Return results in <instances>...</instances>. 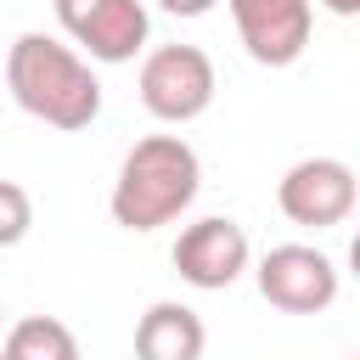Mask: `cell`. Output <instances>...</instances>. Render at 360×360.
<instances>
[{
	"instance_id": "obj_1",
	"label": "cell",
	"mask_w": 360,
	"mask_h": 360,
	"mask_svg": "<svg viewBox=\"0 0 360 360\" xmlns=\"http://www.w3.org/2000/svg\"><path fill=\"white\" fill-rule=\"evenodd\" d=\"M6 90H11V101L28 118H39L51 129H90L101 118V79H96V68L73 45H62L56 34H39V28L11 39V51H6Z\"/></svg>"
},
{
	"instance_id": "obj_2",
	"label": "cell",
	"mask_w": 360,
	"mask_h": 360,
	"mask_svg": "<svg viewBox=\"0 0 360 360\" xmlns=\"http://www.w3.org/2000/svg\"><path fill=\"white\" fill-rule=\"evenodd\" d=\"M197 191H202V163H197L191 141H180V135H141L124 152V163H118L107 214L124 231H158V225H174L197 202Z\"/></svg>"
},
{
	"instance_id": "obj_3",
	"label": "cell",
	"mask_w": 360,
	"mask_h": 360,
	"mask_svg": "<svg viewBox=\"0 0 360 360\" xmlns=\"http://www.w3.org/2000/svg\"><path fill=\"white\" fill-rule=\"evenodd\" d=\"M135 90H141V107L158 124H191V118H202L214 107L219 79H214L208 51H197V45H152L141 56Z\"/></svg>"
},
{
	"instance_id": "obj_4",
	"label": "cell",
	"mask_w": 360,
	"mask_h": 360,
	"mask_svg": "<svg viewBox=\"0 0 360 360\" xmlns=\"http://www.w3.org/2000/svg\"><path fill=\"white\" fill-rule=\"evenodd\" d=\"M253 281H259V298L281 315H321L338 304V287H343L338 259L309 242H276L259 259Z\"/></svg>"
},
{
	"instance_id": "obj_5",
	"label": "cell",
	"mask_w": 360,
	"mask_h": 360,
	"mask_svg": "<svg viewBox=\"0 0 360 360\" xmlns=\"http://www.w3.org/2000/svg\"><path fill=\"white\" fill-rule=\"evenodd\" d=\"M62 34L73 39V51L84 62H135L146 51L152 17L141 0H51Z\"/></svg>"
},
{
	"instance_id": "obj_6",
	"label": "cell",
	"mask_w": 360,
	"mask_h": 360,
	"mask_svg": "<svg viewBox=\"0 0 360 360\" xmlns=\"http://www.w3.org/2000/svg\"><path fill=\"white\" fill-rule=\"evenodd\" d=\"M354 202H360V186H354V169L343 158H298L276 180V208L292 225H309V231L343 225L354 214Z\"/></svg>"
},
{
	"instance_id": "obj_7",
	"label": "cell",
	"mask_w": 360,
	"mask_h": 360,
	"mask_svg": "<svg viewBox=\"0 0 360 360\" xmlns=\"http://www.w3.org/2000/svg\"><path fill=\"white\" fill-rule=\"evenodd\" d=\"M174 270H180V281L186 287H197V292H225L248 264H253V242H248V231L231 219V214H202V219H191L180 236H174Z\"/></svg>"
},
{
	"instance_id": "obj_8",
	"label": "cell",
	"mask_w": 360,
	"mask_h": 360,
	"mask_svg": "<svg viewBox=\"0 0 360 360\" xmlns=\"http://www.w3.org/2000/svg\"><path fill=\"white\" fill-rule=\"evenodd\" d=\"M242 51L259 68H292L309 51L315 34V6L309 0H225Z\"/></svg>"
},
{
	"instance_id": "obj_9",
	"label": "cell",
	"mask_w": 360,
	"mask_h": 360,
	"mask_svg": "<svg viewBox=\"0 0 360 360\" xmlns=\"http://www.w3.org/2000/svg\"><path fill=\"white\" fill-rule=\"evenodd\" d=\"M202 349H208V326L180 298H158L135 321V360H202Z\"/></svg>"
},
{
	"instance_id": "obj_10",
	"label": "cell",
	"mask_w": 360,
	"mask_h": 360,
	"mask_svg": "<svg viewBox=\"0 0 360 360\" xmlns=\"http://www.w3.org/2000/svg\"><path fill=\"white\" fill-rule=\"evenodd\" d=\"M0 360H79V338L56 315H22L6 332Z\"/></svg>"
},
{
	"instance_id": "obj_11",
	"label": "cell",
	"mask_w": 360,
	"mask_h": 360,
	"mask_svg": "<svg viewBox=\"0 0 360 360\" xmlns=\"http://www.w3.org/2000/svg\"><path fill=\"white\" fill-rule=\"evenodd\" d=\"M34 231V197L17 180H0V248H17Z\"/></svg>"
},
{
	"instance_id": "obj_12",
	"label": "cell",
	"mask_w": 360,
	"mask_h": 360,
	"mask_svg": "<svg viewBox=\"0 0 360 360\" xmlns=\"http://www.w3.org/2000/svg\"><path fill=\"white\" fill-rule=\"evenodd\" d=\"M158 6H163L169 17H208L219 0H158Z\"/></svg>"
},
{
	"instance_id": "obj_13",
	"label": "cell",
	"mask_w": 360,
	"mask_h": 360,
	"mask_svg": "<svg viewBox=\"0 0 360 360\" xmlns=\"http://www.w3.org/2000/svg\"><path fill=\"white\" fill-rule=\"evenodd\" d=\"M309 6H326L332 17H354L360 11V0H309Z\"/></svg>"
},
{
	"instance_id": "obj_14",
	"label": "cell",
	"mask_w": 360,
	"mask_h": 360,
	"mask_svg": "<svg viewBox=\"0 0 360 360\" xmlns=\"http://www.w3.org/2000/svg\"><path fill=\"white\" fill-rule=\"evenodd\" d=\"M0 315H6V309H0Z\"/></svg>"
}]
</instances>
